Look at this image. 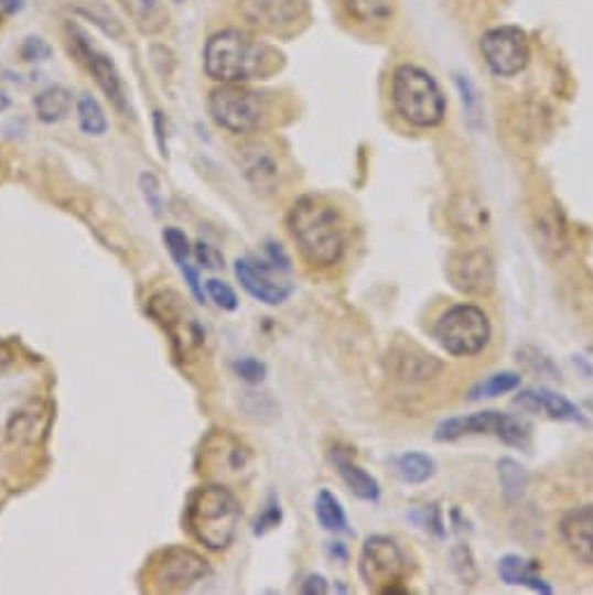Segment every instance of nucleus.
Listing matches in <instances>:
<instances>
[{"instance_id":"f257e3e1","label":"nucleus","mask_w":593,"mask_h":595,"mask_svg":"<svg viewBox=\"0 0 593 595\" xmlns=\"http://www.w3.org/2000/svg\"><path fill=\"white\" fill-rule=\"evenodd\" d=\"M288 231L304 262L315 269H330L346 252V231L339 210L323 196L304 194L296 198L285 217Z\"/></svg>"},{"instance_id":"f03ea898","label":"nucleus","mask_w":593,"mask_h":595,"mask_svg":"<svg viewBox=\"0 0 593 595\" xmlns=\"http://www.w3.org/2000/svg\"><path fill=\"white\" fill-rule=\"evenodd\" d=\"M279 66L281 54L248 31H217L204 47V71L220 85H246L271 75Z\"/></svg>"},{"instance_id":"7ed1b4c3","label":"nucleus","mask_w":593,"mask_h":595,"mask_svg":"<svg viewBox=\"0 0 593 595\" xmlns=\"http://www.w3.org/2000/svg\"><path fill=\"white\" fill-rule=\"evenodd\" d=\"M244 507L234 490L223 484H208L190 493L185 526L192 538L211 551H225L239 532Z\"/></svg>"},{"instance_id":"20e7f679","label":"nucleus","mask_w":593,"mask_h":595,"mask_svg":"<svg viewBox=\"0 0 593 595\" xmlns=\"http://www.w3.org/2000/svg\"><path fill=\"white\" fill-rule=\"evenodd\" d=\"M392 106L405 122L419 129L440 127L446 117V98L438 79L411 64L392 73Z\"/></svg>"},{"instance_id":"39448f33","label":"nucleus","mask_w":593,"mask_h":595,"mask_svg":"<svg viewBox=\"0 0 593 595\" xmlns=\"http://www.w3.org/2000/svg\"><path fill=\"white\" fill-rule=\"evenodd\" d=\"M148 315L160 325V329L166 334L173 355L177 360H194V355L206 344V329L200 321V315L190 306V302L181 292L171 288L157 290L148 296L145 304Z\"/></svg>"},{"instance_id":"423d86ee","label":"nucleus","mask_w":593,"mask_h":595,"mask_svg":"<svg viewBox=\"0 0 593 595\" xmlns=\"http://www.w3.org/2000/svg\"><path fill=\"white\" fill-rule=\"evenodd\" d=\"M208 112L213 122L234 133L250 136L267 125V101L260 91L246 85H220L208 96Z\"/></svg>"},{"instance_id":"0eeeda50","label":"nucleus","mask_w":593,"mask_h":595,"mask_svg":"<svg viewBox=\"0 0 593 595\" xmlns=\"http://www.w3.org/2000/svg\"><path fill=\"white\" fill-rule=\"evenodd\" d=\"M490 332L486 311L474 304H456L446 309L432 327L438 344L456 357L479 355L490 342Z\"/></svg>"},{"instance_id":"6e6552de","label":"nucleus","mask_w":593,"mask_h":595,"mask_svg":"<svg viewBox=\"0 0 593 595\" xmlns=\"http://www.w3.org/2000/svg\"><path fill=\"white\" fill-rule=\"evenodd\" d=\"M208 577V561L187 547H166L148 563V582L157 593H183L204 584Z\"/></svg>"},{"instance_id":"1a4fd4ad","label":"nucleus","mask_w":593,"mask_h":595,"mask_svg":"<svg viewBox=\"0 0 593 595\" xmlns=\"http://www.w3.org/2000/svg\"><path fill=\"white\" fill-rule=\"evenodd\" d=\"M467 434H493L514 448H528L530 444V425L521 419H514L509 413L498 411H482L472 415L446 419L438 425V430H434V440L456 442Z\"/></svg>"},{"instance_id":"9d476101","label":"nucleus","mask_w":593,"mask_h":595,"mask_svg":"<svg viewBox=\"0 0 593 595\" xmlns=\"http://www.w3.org/2000/svg\"><path fill=\"white\" fill-rule=\"evenodd\" d=\"M407 553L388 534H371L365 540L358 570L363 582L379 593H400L398 584L407 577Z\"/></svg>"},{"instance_id":"9b49d317","label":"nucleus","mask_w":593,"mask_h":595,"mask_svg":"<svg viewBox=\"0 0 593 595\" xmlns=\"http://www.w3.org/2000/svg\"><path fill=\"white\" fill-rule=\"evenodd\" d=\"M234 273L252 300L265 306H281L294 292V285L285 278L288 271L271 264L267 257L265 260H257L252 255L239 257L234 262Z\"/></svg>"},{"instance_id":"f8f14e48","label":"nucleus","mask_w":593,"mask_h":595,"mask_svg":"<svg viewBox=\"0 0 593 595\" xmlns=\"http://www.w3.org/2000/svg\"><path fill=\"white\" fill-rule=\"evenodd\" d=\"M446 278L467 296H488L496 288V262L484 248H463L449 255Z\"/></svg>"},{"instance_id":"ddd939ff","label":"nucleus","mask_w":593,"mask_h":595,"mask_svg":"<svg viewBox=\"0 0 593 595\" xmlns=\"http://www.w3.org/2000/svg\"><path fill=\"white\" fill-rule=\"evenodd\" d=\"M479 50L486 66L500 77L519 75L530 58L528 37L517 26H498L486 31L482 35Z\"/></svg>"},{"instance_id":"4468645a","label":"nucleus","mask_w":593,"mask_h":595,"mask_svg":"<svg viewBox=\"0 0 593 595\" xmlns=\"http://www.w3.org/2000/svg\"><path fill=\"white\" fill-rule=\"evenodd\" d=\"M71 47L77 56V62H80L96 79L98 89L108 96V101L122 115H129V101H127L122 75L120 71H117L112 58L106 52L98 50L96 45H91L89 37L77 29H71Z\"/></svg>"},{"instance_id":"2eb2a0df","label":"nucleus","mask_w":593,"mask_h":595,"mask_svg":"<svg viewBox=\"0 0 593 595\" xmlns=\"http://www.w3.org/2000/svg\"><path fill=\"white\" fill-rule=\"evenodd\" d=\"M246 183L262 196H271L281 187V164L276 150L265 141H248L236 154Z\"/></svg>"},{"instance_id":"dca6fc26","label":"nucleus","mask_w":593,"mask_h":595,"mask_svg":"<svg viewBox=\"0 0 593 595\" xmlns=\"http://www.w3.org/2000/svg\"><path fill=\"white\" fill-rule=\"evenodd\" d=\"M239 10L250 26L267 33H283L306 17L309 0H241Z\"/></svg>"},{"instance_id":"f3484780","label":"nucleus","mask_w":593,"mask_h":595,"mask_svg":"<svg viewBox=\"0 0 593 595\" xmlns=\"http://www.w3.org/2000/svg\"><path fill=\"white\" fill-rule=\"evenodd\" d=\"M559 534L580 563L593 567V505L570 509L559 523Z\"/></svg>"},{"instance_id":"a211bd4d","label":"nucleus","mask_w":593,"mask_h":595,"mask_svg":"<svg viewBox=\"0 0 593 595\" xmlns=\"http://www.w3.org/2000/svg\"><path fill=\"white\" fill-rule=\"evenodd\" d=\"M514 404L526 409V411H536V413H545L553 421H563V423H584V413L580 411L578 404H572L570 400H565L563 394L553 392L549 388H528L524 392H519Z\"/></svg>"},{"instance_id":"6ab92c4d","label":"nucleus","mask_w":593,"mask_h":595,"mask_svg":"<svg viewBox=\"0 0 593 595\" xmlns=\"http://www.w3.org/2000/svg\"><path fill=\"white\" fill-rule=\"evenodd\" d=\"M47 425H50V411L43 404L31 402L24 409L14 411L6 430V440L14 451L22 446H33L47 432Z\"/></svg>"},{"instance_id":"aec40b11","label":"nucleus","mask_w":593,"mask_h":595,"mask_svg":"<svg viewBox=\"0 0 593 595\" xmlns=\"http://www.w3.org/2000/svg\"><path fill=\"white\" fill-rule=\"evenodd\" d=\"M446 217H449L451 229L456 231L459 236H463V238H470V236H477V234L486 231L488 220H490L486 204H482L474 194H456V196H453L449 202V208H446Z\"/></svg>"},{"instance_id":"412c9836","label":"nucleus","mask_w":593,"mask_h":595,"mask_svg":"<svg viewBox=\"0 0 593 595\" xmlns=\"http://www.w3.org/2000/svg\"><path fill=\"white\" fill-rule=\"evenodd\" d=\"M392 363H395L392 367L395 376L402 381H428L432 379V376H438L444 367L438 357L411 344H409V353L407 348L392 350Z\"/></svg>"},{"instance_id":"4be33fe9","label":"nucleus","mask_w":593,"mask_h":595,"mask_svg":"<svg viewBox=\"0 0 593 595\" xmlns=\"http://www.w3.org/2000/svg\"><path fill=\"white\" fill-rule=\"evenodd\" d=\"M332 463H334V467H337V474L342 476V482L346 484V488L355 495V498L365 500V502H377L381 498L379 482L374 479V476L367 469H363L358 463L346 458L342 451L332 455Z\"/></svg>"},{"instance_id":"5701e85b","label":"nucleus","mask_w":593,"mask_h":595,"mask_svg":"<svg viewBox=\"0 0 593 595\" xmlns=\"http://www.w3.org/2000/svg\"><path fill=\"white\" fill-rule=\"evenodd\" d=\"M498 574H500V580L509 586H528L530 591L545 593V595L553 591L536 572V565L521 559V555H505V559H500Z\"/></svg>"},{"instance_id":"b1692460","label":"nucleus","mask_w":593,"mask_h":595,"mask_svg":"<svg viewBox=\"0 0 593 595\" xmlns=\"http://www.w3.org/2000/svg\"><path fill=\"white\" fill-rule=\"evenodd\" d=\"M33 108H35V117L41 119L43 125H58L71 115L73 94L66 87L52 85L43 89L41 94H35Z\"/></svg>"},{"instance_id":"393cba45","label":"nucleus","mask_w":593,"mask_h":595,"mask_svg":"<svg viewBox=\"0 0 593 595\" xmlns=\"http://www.w3.org/2000/svg\"><path fill=\"white\" fill-rule=\"evenodd\" d=\"M351 19L367 26H384L392 19L395 0H334Z\"/></svg>"},{"instance_id":"a878e982","label":"nucleus","mask_w":593,"mask_h":595,"mask_svg":"<svg viewBox=\"0 0 593 595\" xmlns=\"http://www.w3.org/2000/svg\"><path fill=\"white\" fill-rule=\"evenodd\" d=\"M120 3L141 33H160L169 24L162 0H120Z\"/></svg>"},{"instance_id":"bb28decb","label":"nucleus","mask_w":593,"mask_h":595,"mask_svg":"<svg viewBox=\"0 0 593 595\" xmlns=\"http://www.w3.org/2000/svg\"><path fill=\"white\" fill-rule=\"evenodd\" d=\"M313 511H315V519H319L321 528L327 530V532H348V519H346V511L339 502L337 495H334L332 490L323 488L319 495H315V502H313Z\"/></svg>"},{"instance_id":"cd10ccee","label":"nucleus","mask_w":593,"mask_h":595,"mask_svg":"<svg viewBox=\"0 0 593 595\" xmlns=\"http://www.w3.org/2000/svg\"><path fill=\"white\" fill-rule=\"evenodd\" d=\"M77 112V125H80V131L94 138H101L108 131V117L104 106L96 101L91 94H83L75 104Z\"/></svg>"},{"instance_id":"c85d7f7f","label":"nucleus","mask_w":593,"mask_h":595,"mask_svg":"<svg viewBox=\"0 0 593 595\" xmlns=\"http://www.w3.org/2000/svg\"><path fill=\"white\" fill-rule=\"evenodd\" d=\"M395 472L405 484H425L434 476V461L425 453L409 451L395 461Z\"/></svg>"},{"instance_id":"c756f323","label":"nucleus","mask_w":593,"mask_h":595,"mask_svg":"<svg viewBox=\"0 0 593 595\" xmlns=\"http://www.w3.org/2000/svg\"><path fill=\"white\" fill-rule=\"evenodd\" d=\"M498 479H500V488H503V495L507 498V502H519L524 498L528 476L517 461L503 458L498 463Z\"/></svg>"},{"instance_id":"7c9ffc66","label":"nucleus","mask_w":593,"mask_h":595,"mask_svg":"<svg viewBox=\"0 0 593 595\" xmlns=\"http://www.w3.org/2000/svg\"><path fill=\"white\" fill-rule=\"evenodd\" d=\"M521 386V376L517 371H498L488 376L486 381L477 383L470 392V400H486V397H498L517 390Z\"/></svg>"},{"instance_id":"2f4dec72","label":"nucleus","mask_w":593,"mask_h":595,"mask_svg":"<svg viewBox=\"0 0 593 595\" xmlns=\"http://www.w3.org/2000/svg\"><path fill=\"white\" fill-rule=\"evenodd\" d=\"M162 238H164V246L171 255V260L175 262V267H181L190 260V255H192V246H190V238L183 229H177V227H166L162 231Z\"/></svg>"},{"instance_id":"473e14b6","label":"nucleus","mask_w":593,"mask_h":595,"mask_svg":"<svg viewBox=\"0 0 593 595\" xmlns=\"http://www.w3.org/2000/svg\"><path fill=\"white\" fill-rule=\"evenodd\" d=\"M451 565H453V572L459 574V580L463 584H474L479 577V570L477 565H474V555L470 551L467 544H459L453 547L451 551Z\"/></svg>"},{"instance_id":"72a5a7b5","label":"nucleus","mask_w":593,"mask_h":595,"mask_svg":"<svg viewBox=\"0 0 593 595\" xmlns=\"http://www.w3.org/2000/svg\"><path fill=\"white\" fill-rule=\"evenodd\" d=\"M206 296L208 300L223 311H236L239 309V296H236L234 288L220 278H208L206 281Z\"/></svg>"},{"instance_id":"f704fd0d","label":"nucleus","mask_w":593,"mask_h":595,"mask_svg":"<svg viewBox=\"0 0 593 595\" xmlns=\"http://www.w3.org/2000/svg\"><path fill=\"white\" fill-rule=\"evenodd\" d=\"M138 187H141V194L145 198L148 208L154 215H162V210H164V192H162L160 177H157L150 171H145V173H141V177H138Z\"/></svg>"},{"instance_id":"c9c22d12","label":"nucleus","mask_w":593,"mask_h":595,"mask_svg":"<svg viewBox=\"0 0 593 595\" xmlns=\"http://www.w3.org/2000/svg\"><path fill=\"white\" fill-rule=\"evenodd\" d=\"M283 521V509H281V502L271 498L265 509L260 511V516H257L255 519V526H252V534L255 538H262V534H267L269 530L273 528H279Z\"/></svg>"},{"instance_id":"e433bc0d","label":"nucleus","mask_w":593,"mask_h":595,"mask_svg":"<svg viewBox=\"0 0 593 595\" xmlns=\"http://www.w3.org/2000/svg\"><path fill=\"white\" fill-rule=\"evenodd\" d=\"M231 367L234 374L246 383H260L267 376V365L262 360H257V357H239Z\"/></svg>"},{"instance_id":"4c0bfd02","label":"nucleus","mask_w":593,"mask_h":595,"mask_svg":"<svg viewBox=\"0 0 593 595\" xmlns=\"http://www.w3.org/2000/svg\"><path fill=\"white\" fill-rule=\"evenodd\" d=\"M411 519L417 521L421 528L430 530L434 538H444V521H442V511L438 505H425L423 509L413 511Z\"/></svg>"},{"instance_id":"58836bf2","label":"nucleus","mask_w":593,"mask_h":595,"mask_svg":"<svg viewBox=\"0 0 593 595\" xmlns=\"http://www.w3.org/2000/svg\"><path fill=\"white\" fill-rule=\"evenodd\" d=\"M19 54H22L24 62H31V64L33 62H45V58L52 56V47L45 43L43 37L31 35V37L24 40L22 47H19Z\"/></svg>"},{"instance_id":"ea45409f","label":"nucleus","mask_w":593,"mask_h":595,"mask_svg":"<svg viewBox=\"0 0 593 595\" xmlns=\"http://www.w3.org/2000/svg\"><path fill=\"white\" fill-rule=\"evenodd\" d=\"M456 85H459V91H461V98H463L467 119L474 125V119L479 117L477 115L479 112V96H477V91H474V85L470 83L465 75H456Z\"/></svg>"},{"instance_id":"a19ab883","label":"nucleus","mask_w":593,"mask_h":595,"mask_svg":"<svg viewBox=\"0 0 593 595\" xmlns=\"http://www.w3.org/2000/svg\"><path fill=\"white\" fill-rule=\"evenodd\" d=\"M177 269H181V273L185 275V283L190 285V292H192L194 300L196 302H204L206 300V292H204V285H202V278H200V273H196V269H192L190 260L185 264L177 267Z\"/></svg>"},{"instance_id":"79ce46f5","label":"nucleus","mask_w":593,"mask_h":595,"mask_svg":"<svg viewBox=\"0 0 593 595\" xmlns=\"http://www.w3.org/2000/svg\"><path fill=\"white\" fill-rule=\"evenodd\" d=\"M194 255H196V260H200V264L204 267V269H220L223 264V260H220V255H217L215 250H213V246H208V244H204V241H200V244H196L194 246Z\"/></svg>"},{"instance_id":"37998d69","label":"nucleus","mask_w":593,"mask_h":595,"mask_svg":"<svg viewBox=\"0 0 593 595\" xmlns=\"http://www.w3.org/2000/svg\"><path fill=\"white\" fill-rule=\"evenodd\" d=\"M265 255H267V260L276 267H281L285 271H290V257L285 255V250L281 248V244H273V241H267L265 246Z\"/></svg>"},{"instance_id":"c03bdc74","label":"nucleus","mask_w":593,"mask_h":595,"mask_svg":"<svg viewBox=\"0 0 593 595\" xmlns=\"http://www.w3.org/2000/svg\"><path fill=\"white\" fill-rule=\"evenodd\" d=\"M300 591L304 595H325L330 591V586H327L323 574H309V577L302 582Z\"/></svg>"},{"instance_id":"a18cd8bd","label":"nucleus","mask_w":593,"mask_h":595,"mask_svg":"<svg viewBox=\"0 0 593 595\" xmlns=\"http://www.w3.org/2000/svg\"><path fill=\"white\" fill-rule=\"evenodd\" d=\"M154 131H157V145H160L162 156L169 154V145H166V122L162 112H154Z\"/></svg>"},{"instance_id":"49530a36","label":"nucleus","mask_w":593,"mask_h":595,"mask_svg":"<svg viewBox=\"0 0 593 595\" xmlns=\"http://www.w3.org/2000/svg\"><path fill=\"white\" fill-rule=\"evenodd\" d=\"M14 348L6 339H0V371L8 369L14 363Z\"/></svg>"},{"instance_id":"de8ad7c7","label":"nucleus","mask_w":593,"mask_h":595,"mask_svg":"<svg viewBox=\"0 0 593 595\" xmlns=\"http://www.w3.org/2000/svg\"><path fill=\"white\" fill-rule=\"evenodd\" d=\"M24 0H0V19H8L22 10Z\"/></svg>"},{"instance_id":"09e8293b","label":"nucleus","mask_w":593,"mask_h":595,"mask_svg":"<svg viewBox=\"0 0 593 595\" xmlns=\"http://www.w3.org/2000/svg\"><path fill=\"white\" fill-rule=\"evenodd\" d=\"M8 108H10V98L3 91H0V112H6Z\"/></svg>"},{"instance_id":"8fccbe9b","label":"nucleus","mask_w":593,"mask_h":595,"mask_svg":"<svg viewBox=\"0 0 593 595\" xmlns=\"http://www.w3.org/2000/svg\"><path fill=\"white\" fill-rule=\"evenodd\" d=\"M3 173H6V162H3V154H0V181H3Z\"/></svg>"}]
</instances>
